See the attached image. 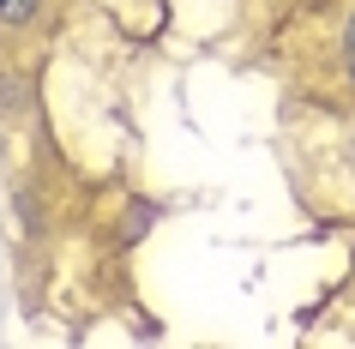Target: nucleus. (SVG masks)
Segmentation results:
<instances>
[{
  "mask_svg": "<svg viewBox=\"0 0 355 349\" xmlns=\"http://www.w3.org/2000/svg\"><path fill=\"white\" fill-rule=\"evenodd\" d=\"M349 73H355V24H349Z\"/></svg>",
  "mask_w": 355,
  "mask_h": 349,
  "instance_id": "obj_2",
  "label": "nucleus"
},
{
  "mask_svg": "<svg viewBox=\"0 0 355 349\" xmlns=\"http://www.w3.org/2000/svg\"><path fill=\"white\" fill-rule=\"evenodd\" d=\"M37 19V0H0V24H31Z\"/></svg>",
  "mask_w": 355,
  "mask_h": 349,
  "instance_id": "obj_1",
  "label": "nucleus"
}]
</instances>
